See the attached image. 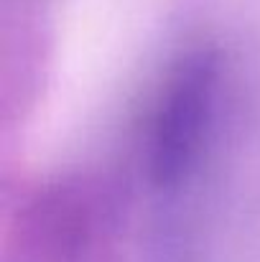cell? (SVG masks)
<instances>
[{"mask_svg": "<svg viewBox=\"0 0 260 262\" xmlns=\"http://www.w3.org/2000/svg\"><path fill=\"white\" fill-rule=\"evenodd\" d=\"M219 64L209 51L178 61L161 92L151 122V178L161 188L178 186L194 171L214 120Z\"/></svg>", "mask_w": 260, "mask_h": 262, "instance_id": "1", "label": "cell"}]
</instances>
